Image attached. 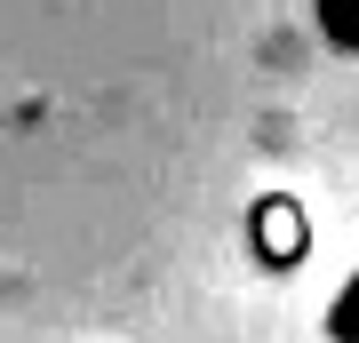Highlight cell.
I'll use <instances>...</instances> for the list:
<instances>
[{
	"instance_id": "1",
	"label": "cell",
	"mask_w": 359,
	"mask_h": 343,
	"mask_svg": "<svg viewBox=\"0 0 359 343\" xmlns=\"http://www.w3.org/2000/svg\"><path fill=\"white\" fill-rule=\"evenodd\" d=\"M320 32L335 48H359V0H320Z\"/></svg>"
},
{
	"instance_id": "2",
	"label": "cell",
	"mask_w": 359,
	"mask_h": 343,
	"mask_svg": "<svg viewBox=\"0 0 359 343\" xmlns=\"http://www.w3.org/2000/svg\"><path fill=\"white\" fill-rule=\"evenodd\" d=\"M327 335H335V343H359V271L344 280V295L327 304Z\"/></svg>"
}]
</instances>
